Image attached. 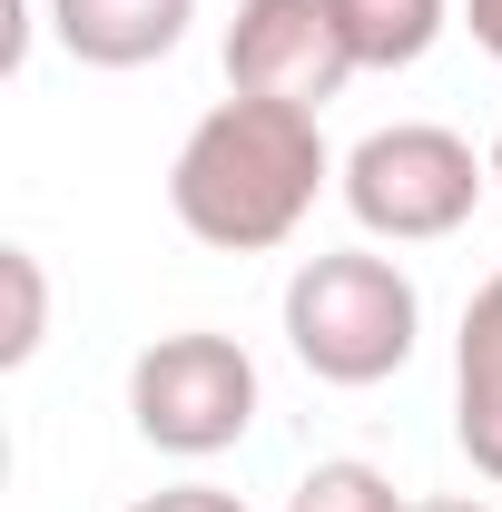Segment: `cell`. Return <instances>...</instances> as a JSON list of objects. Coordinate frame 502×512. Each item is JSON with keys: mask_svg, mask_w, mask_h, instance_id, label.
I'll list each match as a JSON object with an SVG mask.
<instances>
[{"mask_svg": "<svg viewBox=\"0 0 502 512\" xmlns=\"http://www.w3.org/2000/svg\"><path fill=\"white\" fill-rule=\"evenodd\" d=\"M483 158H493V197H502V138H493V148H483Z\"/></svg>", "mask_w": 502, "mask_h": 512, "instance_id": "14", "label": "cell"}, {"mask_svg": "<svg viewBox=\"0 0 502 512\" xmlns=\"http://www.w3.org/2000/svg\"><path fill=\"white\" fill-rule=\"evenodd\" d=\"M335 197L384 247H434V237H453L493 197V158H473V138H453L434 119H394V128H365L345 148Z\"/></svg>", "mask_w": 502, "mask_h": 512, "instance_id": "3", "label": "cell"}, {"mask_svg": "<svg viewBox=\"0 0 502 512\" xmlns=\"http://www.w3.org/2000/svg\"><path fill=\"white\" fill-rule=\"evenodd\" d=\"M128 512H247V503L217 493V483H168V493H148V503H128Z\"/></svg>", "mask_w": 502, "mask_h": 512, "instance_id": "11", "label": "cell"}, {"mask_svg": "<svg viewBox=\"0 0 502 512\" xmlns=\"http://www.w3.org/2000/svg\"><path fill=\"white\" fill-rule=\"evenodd\" d=\"M453 20H463L453 0H345V30H355V60L365 69H414Z\"/></svg>", "mask_w": 502, "mask_h": 512, "instance_id": "8", "label": "cell"}, {"mask_svg": "<svg viewBox=\"0 0 502 512\" xmlns=\"http://www.w3.org/2000/svg\"><path fill=\"white\" fill-rule=\"evenodd\" d=\"M463 30H473V50L502 69V0H463Z\"/></svg>", "mask_w": 502, "mask_h": 512, "instance_id": "12", "label": "cell"}, {"mask_svg": "<svg viewBox=\"0 0 502 512\" xmlns=\"http://www.w3.org/2000/svg\"><path fill=\"white\" fill-rule=\"evenodd\" d=\"M414 335H424V296L384 247H325L286 276V345L315 384L365 394V384L404 375Z\"/></svg>", "mask_w": 502, "mask_h": 512, "instance_id": "2", "label": "cell"}, {"mask_svg": "<svg viewBox=\"0 0 502 512\" xmlns=\"http://www.w3.org/2000/svg\"><path fill=\"white\" fill-rule=\"evenodd\" d=\"M453 444L483 483H502V276L473 286L453 335Z\"/></svg>", "mask_w": 502, "mask_h": 512, "instance_id": "6", "label": "cell"}, {"mask_svg": "<svg viewBox=\"0 0 502 512\" xmlns=\"http://www.w3.org/2000/svg\"><path fill=\"white\" fill-rule=\"evenodd\" d=\"M355 69L365 60H355L345 0H237V20H227V89H247V99L325 109Z\"/></svg>", "mask_w": 502, "mask_h": 512, "instance_id": "5", "label": "cell"}, {"mask_svg": "<svg viewBox=\"0 0 502 512\" xmlns=\"http://www.w3.org/2000/svg\"><path fill=\"white\" fill-rule=\"evenodd\" d=\"M197 0H50V30L79 69H148L188 40Z\"/></svg>", "mask_w": 502, "mask_h": 512, "instance_id": "7", "label": "cell"}, {"mask_svg": "<svg viewBox=\"0 0 502 512\" xmlns=\"http://www.w3.org/2000/svg\"><path fill=\"white\" fill-rule=\"evenodd\" d=\"M256 404H266L256 355L237 335H217V325H178V335L138 345V365H128V424H138V444L178 453V463H207V453L247 444Z\"/></svg>", "mask_w": 502, "mask_h": 512, "instance_id": "4", "label": "cell"}, {"mask_svg": "<svg viewBox=\"0 0 502 512\" xmlns=\"http://www.w3.org/2000/svg\"><path fill=\"white\" fill-rule=\"evenodd\" d=\"M414 512H493L483 493H434V503H414Z\"/></svg>", "mask_w": 502, "mask_h": 512, "instance_id": "13", "label": "cell"}, {"mask_svg": "<svg viewBox=\"0 0 502 512\" xmlns=\"http://www.w3.org/2000/svg\"><path fill=\"white\" fill-rule=\"evenodd\" d=\"M335 168L345 158L325 148V119L315 109L227 89L178 138V158H168V217L217 256H266V247H286L306 227V207L325 197Z\"/></svg>", "mask_w": 502, "mask_h": 512, "instance_id": "1", "label": "cell"}, {"mask_svg": "<svg viewBox=\"0 0 502 512\" xmlns=\"http://www.w3.org/2000/svg\"><path fill=\"white\" fill-rule=\"evenodd\" d=\"M0 276H10V335H0V365H30L40 335H50V286H40V256L0 247Z\"/></svg>", "mask_w": 502, "mask_h": 512, "instance_id": "10", "label": "cell"}, {"mask_svg": "<svg viewBox=\"0 0 502 512\" xmlns=\"http://www.w3.org/2000/svg\"><path fill=\"white\" fill-rule=\"evenodd\" d=\"M286 512H414L394 493V473H375L365 453H335V463H306V483L286 493Z\"/></svg>", "mask_w": 502, "mask_h": 512, "instance_id": "9", "label": "cell"}]
</instances>
